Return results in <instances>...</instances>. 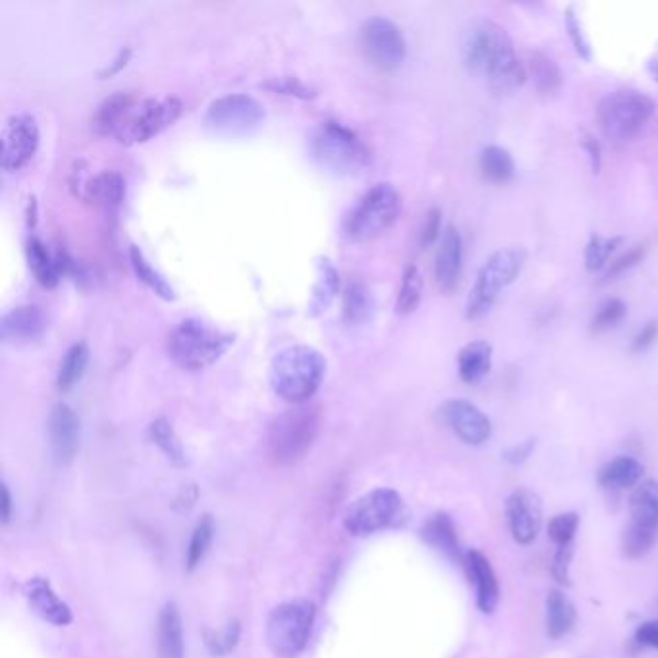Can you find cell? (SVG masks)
<instances>
[{"label": "cell", "mask_w": 658, "mask_h": 658, "mask_svg": "<svg viewBox=\"0 0 658 658\" xmlns=\"http://www.w3.org/2000/svg\"><path fill=\"white\" fill-rule=\"evenodd\" d=\"M325 373V356L313 346L296 344L273 357L269 381L278 398L294 406H303L317 394Z\"/></svg>", "instance_id": "7a4b0ae2"}, {"label": "cell", "mask_w": 658, "mask_h": 658, "mask_svg": "<svg viewBox=\"0 0 658 658\" xmlns=\"http://www.w3.org/2000/svg\"><path fill=\"white\" fill-rule=\"evenodd\" d=\"M527 74L531 76L537 93L543 97L558 95L564 85V74H562L558 62L543 51H533L529 55Z\"/></svg>", "instance_id": "83f0119b"}, {"label": "cell", "mask_w": 658, "mask_h": 658, "mask_svg": "<svg viewBox=\"0 0 658 658\" xmlns=\"http://www.w3.org/2000/svg\"><path fill=\"white\" fill-rule=\"evenodd\" d=\"M402 195L392 184H377L359 197L344 219V234L350 242L363 244L383 236L402 215Z\"/></svg>", "instance_id": "8992f818"}, {"label": "cell", "mask_w": 658, "mask_h": 658, "mask_svg": "<svg viewBox=\"0 0 658 658\" xmlns=\"http://www.w3.org/2000/svg\"><path fill=\"white\" fill-rule=\"evenodd\" d=\"M577 527H579V516H577L576 512H566V514L554 516L549 523L550 541L556 547L574 543Z\"/></svg>", "instance_id": "f6af8a7d"}, {"label": "cell", "mask_w": 658, "mask_h": 658, "mask_svg": "<svg viewBox=\"0 0 658 658\" xmlns=\"http://www.w3.org/2000/svg\"><path fill=\"white\" fill-rule=\"evenodd\" d=\"M533 450H535V439L523 440V442H518V444L510 446V448H506L504 454H502V458L510 466H521L523 462L529 460V456L533 454Z\"/></svg>", "instance_id": "816d5d0a"}, {"label": "cell", "mask_w": 658, "mask_h": 658, "mask_svg": "<svg viewBox=\"0 0 658 658\" xmlns=\"http://www.w3.org/2000/svg\"><path fill=\"white\" fill-rule=\"evenodd\" d=\"M182 110L184 105L176 97L139 101L116 141L124 145L147 143L170 128L182 116Z\"/></svg>", "instance_id": "4fadbf2b"}, {"label": "cell", "mask_w": 658, "mask_h": 658, "mask_svg": "<svg viewBox=\"0 0 658 658\" xmlns=\"http://www.w3.org/2000/svg\"><path fill=\"white\" fill-rule=\"evenodd\" d=\"M464 564H466L469 579L475 585L477 608L483 614H491V612H494V608L498 606L500 589H498L496 574H494L489 558L481 550L471 549L466 552Z\"/></svg>", "instance_id": "44dd1931"}, {"label": "cell", "mask_w": 658, "mask_h": 658, "mask_svg": "<svg viewBox=\"0 0 658 658\" xmlns=\"http://www.w3.org/2000/svg\"><path fill=\"white\" fill-rule=\"evenodd\" d=\"M442 211L440 209H429V213L425 215V220H423V226H421V234H419V246L423 249L433 246L440 242L442 234Z\"/></svg>", "instance_id": "681fc988"}, {"label": "cell", "mask_w": 658, "mask_h": 658, "mask_svg": "<svg viewBox=\"0 0 658 658\" xmlns=\"http://www.w3.org/2000/svg\"><path fill=\"white\" fill-rule=\"evenodd\" d=\"M234 338L199 319H186L170 332L168 354L186 371H203L232 348Z\"/></svg>", "instance_id": "277c9868"}, {"label": "cell", "mask_w": 658, "mask_h": 658, "mask_svg": "<svg viewBox=\"0 0 658 658\" xmlns=\"http://www.w3.org/2000/svg\"><path fill=\"white\" fill-rule=\"evenodd\" d=\"M319 433V413L298 406L280 413L267 431V452L278 466L298 464L311 450Z\"/></svg>", "instance_id": "ba28073f"}, {"label": "cell", "mask_w": 658, "mask_h": 658, "mask_svg": "<svg viewBox=\"0 0 658 658\" xmlns=\"http://www.w3.org/2000/svg\"><path fill=\"white\" fill-rule=\"evenodd\" d=\"M315 622V604L305 599L278 604L269 614L265 639L278 658H298L307 647Z\"/></svg>", "instance_id": "9c48e42d"}, {"label": "cell", "mask_w": 658, "mask_h": 658, "mask_svg": "<svg viewBox=\"0 0 658 658\" xmlns=\"http://www.w3.org/2000/svg\"><path fill=\"white\" fill-rule=\"evenodd\" d=\"M622 236L603 238L599 234H593L585 246V269L589 273H601L606 271L610 257L616 253V249L622 246Z\"/></svg>", "instance_id": "f35d334b"}, {"label": "cell", "mask_w": 658, "mask_h": 658, "mask_svg": "<svg viewBox=\"0 0 658 658\" xmlns=\"http://www.w3.org/2000/svg\"><path fill=\"white\" fill-rule=\"evenodd\" d=\"M24 597L31 610L53 626H70L74 622L72 608L56 595L53 585L45 577H31L24 585Z\"/></svg>", "instance_id": "d6986e66"}, {"label": "cell", "mask_w": 658, "mask_h": 658, "mask_svg": "<svg viewBox=\"0 0 658 658\" xmlns=\"http://www.w3.org/2000/svg\"><path fill=\"white\" fill-rule=\"evenodd\" d=\"M373 313V296L361 280H350L342 294V319L348 327L363 325Z\"/></svg>", "instance_id": "1f68e13d"}, {"label": "cell", "mask_w": 658, "mask_h": 658, "mask_svg": "<svg viewBox=\"0 0 658 658\" xmlns=\"http://www.w3.org/2000/svg\"><path fill=\"white\" fill-rule=\"evenodd\" d=\"M421 300H423V275L415 265H410L402 276V286L396 300V313L412 315L413 311L421 305Z\"/></svg>", "instance_id": "ab89813d"}, {"label": "cell", "mask_w": 658, "mask_h": 658, "mask_svg": "<svg viewBox=\"0 0 658 658\" xmlns=\"http://www.w3.org/2000/svg\"><path fill=\"white\" fill-rule=\"evenodd\" d=\"M340 294V275L329 259H317V280L313 284L311 300L307 305L309 317H319L329 309Z\"/></svg>", "instance_id": "484cf974"}, {"label": "cell", "mask_w": 658, "mask_h": 658, "mask_svg": "<svg viewBox=\"0 0 658 658\" xmlns=\"http://www.w3.org/2000/svg\"><path fill=\"white\" fill-rule=\"evenodd\" d=\"M89 365V348L85 342H76L68 348V352L62 357L56 373V386L62 392L72 390L76 384L82 381L85 369Z\"/></svg>", "instance_id": "e575fe53"}, {"label": "cell", "mask_w": 658, "mask_h": 658, "mask_svg": "<svg viewBox=\"0 0 658 658\" xmlns=\"http://www.w3.org/2000/svg\"><path fill=\"white\" fill-rule=\"evenodd\" d=\"M35 224H37V201L29 199L28 226L29 228H35Z\"/></svg>", "instance_id": "6f0895ef"}, {"label": "cell", "mask_w": 658, "mask_h": 658, "mask_svg": "<svg viewBox=\"0 0 658 658\" xmlns=\"http://www.w3.org/2000/svg\"><path fill=\"white\" fill-rule=\"evenodd\" d=\"M126 197V180L116 170H105L91 176L85 184L82 199L99 205L105 211H116Z\"/></svg>", "instance_id": "603a6c76"}, {"label": "cell", "mask_w": 658, "mask_h": 658, "mask_svg": "<svg viewBox=\"0 0 658 658\" xmlns=\"http://www.w3.org/2000/svg\"><path fill=\"white\" fill-rule=\"evenodd\" d=\"M421 535L433 549L440 550L442 554H446L452 560L464 562L466 556H462V550H460L456 525L448 514L439 512V514L431 516L429 520L425 521Z\"/></svg>", "instance_id": "4316f807"}, {"label": "cell", "mask_w": 658, "mask_h": 658, "mask_svg": "<svg viewBox=\"0 0 658 658\" xmlns=\"http://www.w3.org/2000/svg\"><path fill=\"white\" fill-rule=\"evenodd\" d=\"M525 265V251L520 247H502L494 251L479 269L475 284L467 296L466 317L479 321L491 313L500 292L514 284Z\"/></svg>", "instance_id": "52a82bcc"}, {"label": "cell", "mask_w": 658, "mask_h": 658, "mask_svg": "<svg viewBox=\"0 0 658 658\" xmlns=\"http://www.w3.org/2000/svg\"><path fill=\"white\" fill-rule=\"evenodd\" d=\"M359 43L367 60L383 72L400 68L408 55V43L402 29L383 16L369 18L363 24Z\"/></svg>", "instance_id": "7c38bea8"}, {"label": "cell", "mask_w": 658, "mask_h": 658, "mask_svg": "<svg viewBox=\"0 0 658 658\" xmlns=\"http://www.w3.org/2000/svg\"><path fill=\"white\" fill-rule=\"evenodd\" d=\"M493 369V346L475 340L458 352V375L466 384H479Z\"/></svg>", "instance_id": "cb8c5ba5"}, {"label": "cell", "mask_w": 658, "mask_h": 658, "mask_svg": "<svg viewBox=\"0 0 658 658\" xmlns=\"http://www.w3.org/2000/svg\"><path fill=\"white\" fill-rule=\"evenodd\" d=\"M406 520V504L392 489H375L350 506L344 527L354 537H369Z\"/></svg>", "instance_id": "30bf717a"}, {"label": "cell", "mask_w": 658, "mask_h": 658, "mask_svg": "<svg viewBox=\"0 0 658 658\" xmlns=\"http://www.w3.org/2000/svg\"><path fill=\"white\" fill-rule=\"evenodd\" d=\"M213 537H215V523L211 520V516H205L195 525L190 545H188V552H186L188 572H193L203 562L205 554L209 552V547L213 543Z\"/></svg>", "instance_id": "60d3db41"}, {"label": "cell", "mask_w": 658, "mask_h": 658, "mask_svg": "<svg viewBox=\"0 0 658 658\" xmlns=\"http://www.w3.org/2000/svg\"><path fill=\"white\" fill-rule=\"evenodd\" d=\"M130 60H132V49H130V47L120 49V51L116 53V56L110 60L109 64L99 72V78H101V80H109L112 76L120 74V72L128 66Z\"/></svg>", "instance_id": "db71d44e"}, {"label": "cell", "mask_w": 658, "mask_h": 658, "mask_svg": "<svg viewBox=\"0 0 658 658\" xmlns=\"http://www.w3.org/2000/svg\"><path fill=\"white\" fill-rule=\"evenodd\" d=\"M657 110L655 101L637 89H618L604 95L597 107L601 132L616 145L637 138Z\"/></svg>", "instance_id": "5b68a950"}, {"label": "cell", "mask_w": 658, "mask_h": 658, "mask_svg": "<svg viewBox=\"0 0 658 658\" xmlns=\"http://www.w3.org/2000/svg\"><path fill=\"white\" fill-rule=\"evenodd\" d=\"M307 149L315 165L338 178L357 176L371 163V153L356 132L334 120L311 130Z\"/></svg>", "instance_id": "3957f363"}, {"label": "cell", "mask_w": 658, "mask_h": 658, "mask_svg": "<svg viewBox=\"0 0 658 658\" xmlns=\"http://www.w3.org/2000/svg\"><path fill=\"white\" fill-rule=\"evenodd\" d=\"M581 147L583 151L587 153L589 157V163H591V170L597 174L601 172V166H603V147H601V141L591 136V134H585L581 138Z\"/></svg>", "instance_id": "f5cc1de1"}, {"label": "cell", "mask_w": 658, "mask_h": 658, "mask_svg": "<svg viewBox=\"0 0 658 658\" xmlns=\"http://www.w3.org/2000/svg\"><path fill=\"white\" fill-rule=\"evenodd\" d=\"M439 417L446 423L456 437L469 446H481L493 435L491 419L481 412L475 404L454 398L446 400L439 408Z\"/></svg>", "instance_id": "9a60e30c"}, {"label": "cell", "mask_w": 658, "mask_h": 658, "mask_svg": "<svg viewBox=\"0 0 658 658\" xmlns=\"http://www.w3.org/2000/svg\"><path fill=\"white\" fill-rule=\"evenodd\" d=\"M10 516H12V496H10L8 487L2 483V489H0V518H2V523H8Z\"/></svg>", "instance_id": "9f6ffc18"}, {"label": "cell", "mask_w": 658, "mask_h": 658, "mask_svg": "<svg viewBox=\"0 0 658 658\" xmlns=\"http://www.w3.org/2000/svg\"><path fill=\"white\" fill-rule=\"evenodd\" d=\"M658 539V529L653 525L647 523H639V521H630V525L624 531V539H622V549L624 554L635 560V558H643L647 552L655 547Z\"/></svg>", "instance_id": "74e56055"}, {"label": "cell", "mask_w": 658, "mask_h": 658, "mask_svg": "<svg viewBox=\"0 0 658 658\" xmlns=\"http://www.w3.org/2000/svg\"><path fill=\"white\" fill-rule=\"evenodd\" d=\"M464 62L471 74L483 78L498 95L516 93L527 80V68L516 55L512 37L493 20H479L469 29Z\"/></svg>", "instance_id": "6da1fadb"}, {"label": "cell", "mask_w": 658, "mask_h": 658, "mask_svg": "<svg viewBox=\"0 0 658 658\" xmlns=\"http://www.w3.org/2000/svg\"><path fill=\"white\" fill-rule=\"evenodd\" d=\"M643 466L630 456H618L599 471V483L610 491L635 489L641 483Z\"/></svg>", "instance_id": "f546056e"}, {"label": "cell", "mask_w": 658, "mask_h": 658, "mask_svg": "<svg viewBox=\"0 0 658 658\" xmlns=\"http://www.w3.org/2000/svg\"><path fill=\"white\" fill-rule=\"evenodd\" d=\"M130 263H132V269L138 276L139 282H143L155 296H159L165 302L176 300V292H174L172 284L166 280L163 273H159L151 265V261L145 257V253L138 246L130 247Z\"/></svg>", "instance_id": "836d02e7"}, {"label": "cell", "mask_w": 658, "mask_h": 658, "mask_svg": "<svg viewBox=\"0 0 658 658\" xmlns=\"http://www.w3.org/2000/svg\"><path fill=\"white\" fill-rule=\"evenodd\" d=\"M138 103V99L132 93H124V91L112 93L95 110L93 116L95 132L103 138H118V134L126 126L130 114L134 112Z\"/></svg>", "instance_id": "7402d4cb"}, {"label": "cell", "mask_w": 658, "mask_h": 658, "mask_svg": "<svg viewBox=\"0 0 658 658\" xmlns=\"http://www.w3.org/2000/svg\"><path fill=\"white\" fill-rule=\"evenodd\" d=\"M564 26H566L568 37H570V41H572L577 55L585 58V60H589L591 58V45H589V39H587L585 31H583L581 20H579V16H577L574 8H568L564 12Z\"/></svg>", "instance_id": "7dc6e473"}, {"label": "cell", "mask_w": 658, "mask_h": 658, "mask_svg": "<svg viewBox=\"0 0 658 658\" xmlns=\"http://www.w3.org/2000/svg\"><path fill=\"white\" fill-rule=\"evenodd\" d=\"M649 72H651L653 80H657L658 82V56H655V58L649 62Z\"/></svg>", "instance_id": "680465c9"}, {"label": "cell", "mask_w": 658, "mask_h": 658, "mask_svg": "<svg viewBox=\"0 0 658 658\" xmlns=\"http://www.w3.org/2000/svg\"><path fill=\"white\" fill-rule=\"evenodd\" d=\"M47 330V317L37 305H18L2 315L0 338L4 342L24 344L43 336Z\"/></svg>", "instance_id": "ffe728a7"}, {"label": "cell", "mask_w": 658, "mask_h": 658, "mask_svg": "<svg viewBox=\"0 0 658 658\" xmlns=\"http://www.w3.org/2000/svg\"><path fill=\"white\" fill-rule=\"evenodd\" d=\"M159 658H184V628L182 616L174 603H166L159 614L157 628Z\"/></svg>", "instance_id": "d4e9b609"}, {"label": "cell", "mask_w": 658, "mask_h": 658, "mask_svg": "<svg viewBox=\"0 0 658 658\" xmlns=\"http://www.w3.org/2000/svg\"><path fill=\"white\" fill-rule=\"evenodd\" d=\"M635 641L643 647H651V649H658V620H649L643 622L637 630H635Z\"/></svg>", "instance_id": "11a10c76"}, {"label": "cell", "mask_w": 658, "mask_h": 658, "mask_svg": "<svg viewBox=\"0 0 658 658\" xmlns=\"http://www.w3.org/2000/svg\"><path fill=\"white\" fill-rule=\"evenodd\" d=\"M479 170L487 182L494 186L510 184L516 178V163L508 149L500 145H489L479 155Z\"/></svg>", "instance_id": "4dcf8cb0"}, {"label": "cell", "mask_w": 658, "mask_h": 658, "mask_svg": "<svg viewBox=\"0 0 658 658\" xmlns=\"http://www.w3.org/2000/svg\"><path fill=\"white\" fill-rule=\"evenodd\" d=\"M576 552V543L570 545H562L556 549V554L552 558V577L560 583V585H572L570 579V566H572V558Z\"/></svg>", "instance_id": "c3c4849f"}, {"label": "cell", "mask_w": 658, "mask_h": 658, "mask_svg": "<svg viewBox=\"0 0 658 658\" xmlns=\"http://www.w3.org/2000/svg\"><path fill=\"white\" fill-rule=\"evenodd\" d=\"M41 145V130L29 114H14L4 122L0 136V166L4 172H18L28 166Z\"/></svg>", "instance_id": "5bb4252c"}, {"label": "cell", "mask_w": 658, "mask_h": 658, "mask_svg": "<svg viewBox=\"0 0 658 658\" xmlns=\"http://www.w3.org/2000/svg\"><path fill=\"white\" fill-rule=\"evenodd\" d=\"M464 269V240L456 226L442 232L435 255V280L442 294H452L462 278Z\"/></svg>", "instance_id": "ac0fdd59"}, {"label": "cell", "mask_w": 658, "mask_h": 658, "mask_svg": "<svg viewBox=\"0 0 658 658\" xmlns=\"http://www.w3.org/2000/svg\"><path fill=\"white\" fill-rule=\"evenodd\" d=\"M658 340V323L657 321H649L645 323L641 329L637 330V334L631 340V352L635 354H643L649 348H653V344Z\"/></svg>", "instance_id": "f907efd6"}, {"label": "cell", "mask_w": 658, "mask_h": 658, "mask_svg": "<svg viewBox=\"0 0 658 658\" xmlns=\"http://www.w3.org/2000/svg\"><path fill=\"white\" fill-rule=\"evenodd\" d=\"M645 253H647L645 246H633L626 253H622L620 257H616L614 261H610L606 271H604V282L618 280L620 276L630 273L631 269H635L645 259Z\"/></svg>", "instance_id": "bcb514c9"}, {"label": "cell", "mask_w": 658, "mask_h": 658, "mask_svg": "<svg viewBox=\"0 0 658 658\" xmlns=\"http://www.w3.org/2000/svg\"><path fill=\"white\" fill-rule=\"evenodd\" d=\"M265 89H269L271 93L276 95H284V97H294L300 101H309L313 97H317V89L311 87L309 83L303 82L296 76H276V78H269L267 82L263 83Z\"/></svg>", "instance_id": "7bdbcfd3"}, {"label": "cell", "mask_w": 658, "mask_h": 658, "mask_svg": "<svg viewBox=\"0 0 658 658\" xmlns=\"http://www.w3.org/2000/svg\"><path fill=\"white\" fill-rule=\"evenodd\" d=\"M149 439L153 440V444H157V448L165 454L166 460L172 466H186L188 460H186L184 444L166 417H157L149 425Z\"/></svg>", "instance_id": "d590c367"}, {"label": "cell", "mask_w": 658, "mask_h": 658, "mask_svg": "<svg viewBox=\"0 0 658 658\" xmlns=\"http://www.w3.org/2000/svg\"><path fill=\"white\" fill-rule=\"evenodd\" d=\"M26 253H28L29 269L33 271L35 280L43 286V288H56V284L60 282L62 273L58 267V257L53 253L49 247L45 246L39 238L31 236L26 246Z\"/></svg>", "instance_id": "f1b7e54d"}, {"label": "cell", "mask_w": 658, "mask_h": 658, "mask_svg": "<svg viewBox=\"0 0 658 658\" xmlns=\"http://www.w3.org/2000/svg\"><path fill=\"white\" fill-rule=\"evenodd\" d=\"M506 516L512 537L520 545H531L543 527V504L537 493L518 489L506 502Z\"/></svg>", "instance_id": "2e32d148"}, {"label": "cell", "mask_w": 658, "mask_h": 658, "mask_svg": "<svg viewBox=\"0 0 658 658\" xmlns=\"http://www.w3.org/2000/svg\"><path fill=\"white\" fill-rule=\"evenodd\" d=\"M238 639H240V622L238 620L228 622V626L220 633L205 631V645H207L209 653L215 657H224V655L232 653L234 647L238 645Z\"/></svg>", "instance_id": "ee69618b"}, {"label": "cell", "mask_w": 658, "mask_h": 658, "mask_svg": "<svg viewBox=\"0 0 658 658\" xmlns=\"http://www.w3.org/2000/svg\"><path fill=\"white\" fill-rule=\"evenodd\" d=\"M577 614L574 603L564 591L552 589L547 597V631L550 639H562L576 626Z\"/></svg>", "instance_id": "d6a6232c"}, {"label": "cell", "mask_w": 658, "mask_h": 658, "mask_svg": "<svg viewBox=\"0 0 658 658\" xmlns=\"http://www.w3.org/2000/svg\"><path fill=\"white\" fill-rule=\"evenodd\" d=\"M626 315H628L626 302H622L620 298H610L601 303L595 317L591 319V330L597 334H603L608 330L616 329L626 319Z\"/></svg>", "instance_id": "b9f144b4"}, {"label": "cell", "mask_w": 658, "mask_h": 658, "mask_svg": "<svg viewBox=\"0 0 658 658\" xmlns=\"http://www.w3.org/2000/svg\"><path fill=\"white\" fill-rule=\"evenodd\" d=\"M631 520L647 523L658 529V483L643 481L630 498Z\"/></svg>", "instance_id": "8d00e7d4"}, {"label": "cell", "mask_w": 658, "mask_h": 658, "mask_svg": "<svg viewBox=\"0 0 658 658\" xmlns=\"http://www.w3.org/2000/svg\"><path fill=\"white\" fill-rule=\"evenodd\" d=\"M211 130L226 136H246L265 122L263 105L246 93H230L215 99L205 114Z\"/></svg>", "instance_id": "8fae6325"}, {"label": "cell", "mask_w": 658, "mask_h": 658, "mask_svg": "<svg viewBox=\"0 0 658 658\" xmlns=\"http://www.w3.org/2000/svg\"><path fill=\"white\" fill-rule=\"evenodd\" d=\"M82 423L68 404H56L49 415V442L58 466H70L80 450Z\"/></svg>", "instance_id": "e0dca14e"}]
</instances>
